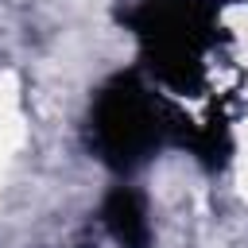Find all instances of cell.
Masks as SVG:
<instances>
[{
    "label": "cell",
    "instance_id": "obj_1",
    "mask_svg": "<svg viewBox=\"0 0 248 248\" xmlns=\"http://www.w3.org/2000/svg\"><path fill=\"white\" fill-rule=\"evenodd\" d=\"M97 132H101V143H105L108 159L124 163V159L140 155V147L151 136V124H147V108H143V101L132 85H120L101 101Z\"/></svg>",
    "mask_w": 248,
    "mask_h": 248
},
{
    "label": "cell",
    "instance_id": "obj_2",
    "mask_svg": "<svg viewBox=\"0 0 248 248\" xmlns=\"http://www.w3.org/2000/svg\"><path fill=\"white\" fill-rule=\"evenodd\" d=\"M105 217H108V225H112V232L124 240V244H132V248H143V236H147V225H143V213H140V202L132 198V194H112V202H108V209H105Z\"/></svg>",
    "mask_w": 248,
    "mask_h": 248
}]
</instances>
